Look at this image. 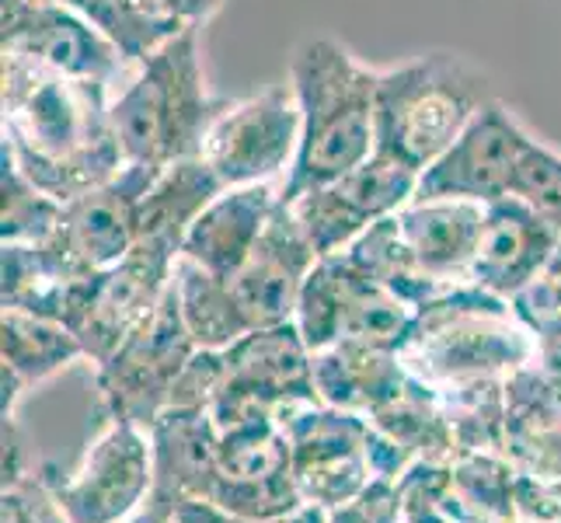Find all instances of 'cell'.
<instances>
[{"instance_id":"20","label":"cell","mask_w":561,"mask_h":523,"mask_svg":"<svg viewBox=\"0 0 561 523\" xmlns=\"http://www.w3.org/2000/svg\"><path fill=\"white\" fill-rule=\"evenodd\" d=\"M401 235L415 262L433 280L460 286L471 283V262L485 224V203L471 200H412L398 209Z\"/></svg>"},{"instance_id":"35","label":"cell","mask_w":561,"mask_h":523,"mask_svg":"<svg viewBox=\"0 0 561 523\" xmlns=\"http://www.w3.org/2000/svg\"><path fill=\"white\" fill-rule=\"evenodd\" d=\"M510 196L524 200L540 217H548L554 227H561V154L551 150L548 144L534 140L516 168Z\"/></svg>"},{"instance_id":"26","label":"cell","mask_w":561,"mask_h":523,"mask_svg":"<svg viewBox=\"0 0 561 523\" xmlns=\"http://www.w3.org/2000/svg\"><path fill=\"white\" fill-rule=\"evenodd\" d=\"M171 289H175L188 336L199 349H220L224 353V349H230L251 332V321L244 315V307L238 304L230 280L213 276L199 262L179 255Z\"/></svg>"},{"instance_id":"34","label":"cell","mask_w":561,"mask_h":523,"mask_svg":"<svg viewBox=\"0 0 561 523\" xmlns=\"http://www.w3.org/2000/svg\"><path fill=\"white\" fill-rule=\"evenodd\" d=\"M88 18L119 46L129 67H137L144 56L171 38V32L150 14L147 0H91Z\"/></svg>"},{"instance_id":"46","label":"cell","mask_w":561,"mask_h":523,"mask_svg":"<svg viewBox=\"0 0 561 523\" xmlns=\"http://www.w3.org/2000/svg\"><path fill=\"white\" fill-rule=\"evenodd\" d=\"M126 523H179L175 516H161V513H153V510H140L137 516H133V520H126Z\"/></svg>"},{"instance_id":"27","label":"cell","mask_w":561,"mask_h":523,"mask_svg":"<svg viewBox=\"0 0 561 523\" xmlns=\"http://www.w3.org/2000/svg\"><path fill=\"white\" fill-rule=\"evenodd\" d=\"M363 276H370L374 283H380L383 289H391L398 300H404L409 307L430 304L433 297L447 294V283L433 280L425 269L415 262L409 241L401 235V224H398V213L394 217H383L374 227H366L363 235L342 251Z\"/></svg>"},{"instance_id":"24","label":"cell","mask_w":561,"mask_h":523,"mask_svg":"<svg viewBox=\"0 0 561 523\" xmlns=\"http://www.w3.org/2000/svg\"><path fill=\"white\" fill-rule=\"evenodd\" d=\"M224 192L220 179L203 158H188L158 174L140 203V238L158 241L182 255L192 224Z\"/></svg>"},{"instance_id":"40","label":"cell","mask_w":561,"mask_h":523,"mask_svg":"<svg viewBox=\"0 0 561 523\" xmlns=\"http://www.w3.org/2000/svg\"><path fill=\"white\" fill-rule=\"evenodd\" d=\"M516 523H561V478H516Z\"/></svg>"},{"instance_id":"32","label":"cell","mask_w":561,"mask_h":523,"mask_svg":"<svg viewBox=\"0 0 561 523\" xmlns=\"http://www.w3.org/2000/svg\"><path fill=\"white\" fill-rule=\"evenodd\" d=\"M294 325L311 353H321V349L345 339V286L335 255L321 259L311 269V276L300 289Z\"/></svg>"},{"instance_id":"9","label":"cell","mask_w":561,"mask_h":523,"mask_svg":"<svg viewBox=\"0 0 561 523\" xmlns=\"http://www.w3.org/2000/svg\"><path fill=\"white\" fill-rule=\"evenodd\" d=\"M49 486L70 523H126L137 516L153 489L150 433L137 422L105 419L73 471L43 464Z\"/></svg>"},{"instance_id":"6","label":"cell","mask_w":561,"mask_h":523,"mask_svg":"<svg viewBox=\"0 0 561 523\" xmlns=\"http://www.w3.org/2000/svg\"><path fill=\"white\" fill-rule=\"evenodd\" d=\"M179 255L171 248L137 238L133 251L105 273L88 280H73L60 325H67L84 349V360L102 366L137 328L158 311L171 276H175Z\"/></svg>"},{"instance_id":"37","label":"cell","mask_w":561,"mask_h":523,"mask_svg":"<svg viewBox=\"0 0 561 523\" xmlns=\"http://www.w3.org/2000/svg\"><path fill=\"white\" fill-rule=\"evenodd\" d=\"M0 523H70L60 499H56L43 464L35 471L14 478L0 496Z\"/></svg>"},{"instance_id":"25","label":"cell","mask_w":561,"mask_h":523,"mask_svg":"<svg viewBox=\"0 0 561 523\" xmlns=\"http://www.w3.org/2000/svg\"><path fill=\"white\" fill-rule=\"evenodd\" d=\"M370 425L391 443H398L412 461L454 464L457 457V440L439 395L412 374L377 412H370Z\"/></svg>"},{"instance_id":"10","label":"cell","mask_w":561,"mask_h":523,"mask_svg":"<svg viewBox=\"0 0 561 523\" xmlns=\"http://www.w3.org/2000/svg\"><path fill=\"white\" fill-rule=\"evenodd\" d=\"M294 447V478L304 502L335 510L374 481L366 440L370 419L324 405L321 398H294L276 412Z\"/></svg>"},{"instance_id":"3","label":"cell","mask_w":561,"mask_h":523,"mask_svg":"<svg viewBox=\"0 0 561 523\" xmlns=\"http://www.w3.org/2000/svg\"><path fill=\"white\" fill-rule=\"evenodd\" d=\"M398 356L412 377L443 391L457 384L510 380L537 356V339L519 321L513 300L460 283L419 307Z\"/></svg>"},{"instance_id":"16","label":"cell","mask_w":561,"mask_h":523,"mask_svg":"<svg viewBox=\"0 0 561 523\" xmlns=\"http://www.w3.org/2000/svg\"><path fill=\"white\" fill-rule=\"evenodd\" d=\"M558 245L561 227L540 217L524 200L502 196L485 206L481 241L471 262V283L502 300H513L519 289L537 280Z\"/></svg>"},{"instance_id":"45","label":"cell","mask_w":561,"mask_h":523,"mask_svg":"<svg viewBox=\"0 0 561 523\" xmlns=\"http://www.w3.org/2000/svg\"><path fill=\"white\" fill-rule=\"evenodd\" d=\"M28 4H56V8H73V11H81L88 18V4L91 0H28Z\"/></svg>"},{"instance_id":"1","label":"cell","mask_w":561,"mask_h":523,"mask_svg":"<svg viewBox=\"0 0 561 523\" xmlns=\"http://www.w3.org/2000/svg\"><path fill=\"white\" fill-rule=\"evenodd\" d=\"M0 56V147L38 189L70 203L126 168L108 84L53 73L11 53Z\"/></svg>"},{"instance_id":"7","label":"cell","mask_w":561,"mask_h":523,"mask_svg":"<svg viewBox=\"0 0 561 523\" xmlns=\"http://www.w3.org/2000/svg\"><path fill=\"white\" fill-rule=\"evenodd\" d=\"M158 174V168L126 161L115 179L64 203L60 224L46 241H38L53 273L73 283L123 262L140 238V203Z\"/></svg>"},{"instance_id":"42","label":"cell","mask_w":561,"mask_h":523,"mask_svg":"<svg viewBox=\"0 0 561 523\" xmlns=\"http://www.w3.org/2000/svg\"><path fill=\"white\" fill-rule=\"evenodd\" d=\"M179 523H251V520H238V516H227L220 513L217 507H209V502H188L175 513ZM265 523H328V510L314 507V502H300L297 510H289L286 516H276V520H265Z\"/></svg>"},{"instance_id":"29","label":"cell","mask_w":561,"mask_h":523,"mask_svg":"<svg viewBox=\"0 0 561 523\" xmlns=\"http://www.w3.org/2000/svg\"><path fill=\"white\" fill-rule=\"evenodd\" d=\"M516 478L519 471L506 454H457L447 507L463 516L516 520Z\"/></svg>"},{"instance_id":"38","label":"cell","mask_w":561,"mask_h":523,"mask_svg":"<svg viewBox=\"0 0 561 523\" xmlns=\"http://www.w3.org/2000/svg\"><path fill=\"white\" fill-rule=\"evenodd\" d=\"M227 380V360L220 349H196V356L185 363L175 387H171L168 409H209V401Z\"/></svg>"},{"instance_id":"17","label":"cell","mask_w":561,"mask_h":523,"mask_svg":"<svg viewBox=\"0 0 561 523\" xmlns=\"http://www.w3.org/2000/svg\"><path fill=\"white\" fill-rule=\"evenodd\" d=\"M153 489L147 510L175 516L188 502H206L220 478L217 433L206 409H164L150 425Z\"/></svg>"},{"instance_id":"43","label":"cell","mask_w":561,"mask_h":523,"mask_svg":"<svg viewBox=\"0 0 561 523\" xmlns=\"http://www.w3.org/2000/svg\"><path fill=\"white\" fill-rule=\"evenodd\" d=\"M401 523H457V516L447 510V502L430 510H419V513H401Z\"/></svg>"},{"instance_id":"33","label":"cell","mask_w":561,"mask_h":523,"mask_svg":"<svg viewBox=\"0 0 561 523\" xmlns=\"http://www.w3.org/2000/svg\"><path fill=\"white\" fill-rule=\"evenodd\" d=\"M206 502L227 516L265 523V520H276V516H286L289 510H297L304 502V496L297 489L294 471L273 475V478H227V475H220Z\"/></svg>"},{"instance_id":"22","label":"cell","mask_w":561,"mask_h":523,"mask_svg":"<svg viewBox=\"0 0 561 523\" xmlns=\"http://www.w3.org/2000/svg\"><path fill=\"white\" fill-rule=\"evenodd\" d=\"M84 360V349L67 325L22 311V307H4L0 311V412L4 419L14 416L32 387L67 371L70 363Z\"/></svg>"},{"instance_id":"39","label":"cell","mask_w":561,"mask_h":523,"mask_svg":"<svg viewBox=\"0 0 561 523\" xmlns=\"http://www.w3.org/2000/svg\"><path fill=\"white\" fill-rule=\"evenodd\" d=\"M328 523H401L398 481L374 478L359 496L328 510Z\"/></svg>"},{"instance_id":"28","label":"cell","mask_w":561,"mask_h":523,"mask_svg":"<svg viewBox=\"0 0 561 523\" xmlns=\"http://www.w3.org/2000/svg\"><path fill=\"white\" fill-rule=\"evenodd\" d=\"M450 419L457 454H506V380H478L436 391Z\"/></svg>"},{"instance_id":"36","label":"cell","mask_w":561,"mask_h":523,"mask_svg":"<svg viewBox=\"0 0 561 523\" xmlns=\"http://www.w3.org/2000/svg\"><path fill=\"white\" fill-rule=\"evenodd\" d=\"M513 307L537 342L561 339V245L537 273V280L513 297Z\"/></svg>"},{"instance_id":"18","label":"cell","mask_w":561,"mask_h":523,"mask_svg":"<svg viewBox=\"0 0 561 523\" xmlns=\"http://www.w3.org/2000/svg\"><path fill=\"white\" fill-rule=\"evenodd\" d=\"M506 457L519 475L561 478V371L540 356L506 380Z\"/></svg>"},{"instance_id":"4","label":"cell","mask_w":561,"mask_h":523,"mask_svg":"<svg viewBox=\"0 0 561 523\" xmlns=\"http://www.w3.org/2000/svg\"><path fill=\"white\" fill-rule=\"evenodd\" d=\"M227 109L206 91L199 29H185L137 64L112 99V126L129 164L171 168L199 158L209 126Z\"/></svg>"},{"instance_id":"5","label":"cell","mask_w":561,"mask_h":523,"mask_svg":"<svg viewBox=\"0 0 561 523\" xmlns=\"http://www.w3.org/2000/svg\"><path fill=\"white\" fill-rule=\"evenodd\" d=\"M489 102L485 73L454 53H430L380 70L374 154L422 174Z\"/></svg>"},{"instance_id":"30","label":"cell","mask_w":561,"mask_h":523,"mask_svg":"<svg viewBox=\"0 0 561 523\" xmlns=\"http://www.w3.org/2000/svg\"><path fill=\"white\" fill-rule=\"evenodd\" d=\"M64 203L53 200L0 147V245H38L60 224Z\"/></svg>"},{"instance_id":"13","label":"cell","mask_w":561,"mask_h":523,"mask_svg":"<svg viewBox=\"0 0 561 523\" xmlns=\"http://www.w3.org/2000/svg\"><path fill=\"white\" fill-rule=\"evenodd\" d=\"M534 137L524 123L502 105L489 102L468 129L419 174L415 200H471L495 203L513 192L516 168Z\"/></svg>"},{"instance_id":"15","label":"cell","mask_w":561,"mask_h":523,"mask_svg":"<svg viewBox=\"0 0 561 523\" xmlns=\"http://www.w3.org/2000/svg\"><path fill=\"white\" fill-rule=\"evenodd\" d=\"M318 262H321L318 251L304 238L294 209L279 200L259 245L251 248V255L238 269V276L230 280L251 328H273L294 321L300 289Z\"/></svg>"},{"instance_id":"8","label":"cell","mask_w":561,"mask_h":523,"mask_svg":"<svg viewBox=\"0 0 561 523\" xmlns=\"http://www.w3.org/2000/svg\"><path fill=\"white\" fill-rule=\"evenodd\" d=\"M188 328L182 321L175 289L168 286L164 300L158 304L137 332H133L115 353L94 366V384H99V401L105 419L137 422L150 430L158 416L171 405V387H175L185 363L196 356Z\"/></svg>"},{"instance_id":"12","label":"cell","mask_w":561,"mask_h":523,"mask_svg":"<svg viewBox=\"0 0 561 523\" xmlns=\"http://www.w3.org/2000/svg\"><path fill=\"white\" fill-rule=\"evenodd\" d=\"M415 168L374 154L359 168L345 171L342 179L304 192L300 200L289 203V209H294L304 238L318 251V259H332L342 255L366 227L409 206L415 200Z\"/></svg>"},{"instance_id":"31","label":"cell","mask_w":561,"mask_h":523,"mask_svg":"<svg viewBox=\"0 0 561 523\" xmlns=\"http://www.w3.org/2000/svg\"><path fill=\"white\" fill-rule=\"evenodd\" d=\"M0 300L4 307H22V311L43 315L60 321L64 297L70 283L53 273L38 245H0Z\"/></svg>"},{"instance_id":"11","label":"cell","mask_w":561,"mask_h":523,"mask_svg":"<svg viewBox=\"0 0 561 523\" xmlns=\"http://www.w3.org/2000/svg\"><path fill=\"white\" fill-rule=\"evenodd\" d=\"M300 147V105L294 84H276L255 99L227 102L209 126L199 158L224 189L262 185L289 174Z\"/></svg>"},{"instance_id":"44","label":"cell","mask_w":561,"mask_h":523,"mask_svg":"<svg viewBox=\"0 0 561 523\" xmlns=\"http://www.w3.org/2000/svg\"><path fill=\"white\" fill-rule=\"evenodd\" d=\"M537 356L548 360L551 366H558V371H561V339H554V342H537Z\"/></svg>"},{"instance_id":"14","label":"cell","mask_w":561,"mask_h":523,"mask_svg":"<svg viewBox=\"0 0 561 523\" xmlns=\"http://www.w3.org/2000/svg\"><path fill=\"white\" fill-rule=\"evenodd\" d=\"M0 53L102 84H112L129 67L119 46L81 11L28 0H0Z\"/></svg>"},{"instance_id":"23","label":"cell","mask_w":561,"mask_h":523,"mask_svg":"<svg viewBox=\"0 0 561 523\" xmlns=\"http://www.w3.org/2000/svg\"><path fill=\"white\" fill-rule=\"evenodd\" d=\"M409 380V371L398 349H380L359 339H342L314 353V391L324 405L366 416L377 412L398 387Z\"/></svg>"},{"instance_id":"19","label":"cell","mask_w":561,"mask_h":523,"mask_svg":"<svg viewBox=\"0 0 561 523\" xmlns=\"http://www.w3.org/2000/svg\"><path fill=\"white\" fill-rule=\"evenodd\" d=\"M276 203L279 192L268 182L224 189L192 224L182 255L209 269L213 276L234 280L238 269L248 262L251 248L259 245Z\"/></svg>"},{"instance_id":"2","label":"cell","mask_w":561,"mask_h":523,"mask_svg":"<svg viewBox=\"0 0 561 523\" xmlns=\"http://www.w3.org/2000/svg\"><path fill=\"white\" fill-rule=\"evenodd\" d=\"M377 81L380 70L363 67L335 38L300 46L289 67V84L300 105V147L279 189L283 203H294L374 158Z\"/></svg>"},{"instance_id":"21","label":"cell","mask_w":561,"mask_h":523,"mask_svg":"<svg viewBox=\"0 0 561 523\" xmlns=\"http://www.w3.org/2000/svg\"><path fill=\"white\" fill-rule=\"evenodd\" d=\"M227 380L259 395L265 401L279 405L294 398H318L314 391V353L300 339L297 325H273V328H251L244 339L224 349Z\"/></svg>"},{"instance_id":"41","label":"cell","mask_w":561,"mask_h":523,"mask_svg":"<svg viewBox=\"0 0 561 523\" xmlns=\"http://www.w3.org/2000/svg\"><path fill=\"white\" fill-rule=\"evenodd\" d=\"M147 8L171 35H179L185 29H203L224 8V0H147Z\"/></svg>"}]
</instances>
